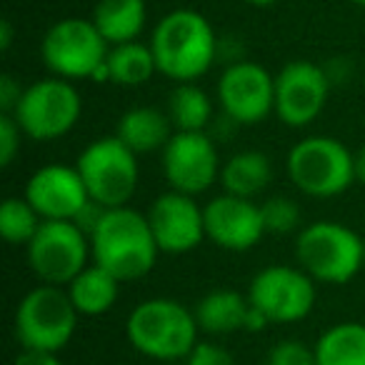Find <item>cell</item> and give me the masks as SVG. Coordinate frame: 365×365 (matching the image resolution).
Wrapping results in <instances>:
<instances>
[{"mask_svg": "<svg viewBox=\"0 0 365 365\" xmlns=\"http://www.w3.org/2000/svg\"><path fill=\"white\" fill-rule=\"evenodd\" d=\"M158 73L173 83H195L213 68L220 43L208 18L190 8H178L158 21L150 36Z\"/></svg>", "mask_w": 365, "mask_h": 365, "instance_id": "1", "label": "cell"}, {"mask_svg": "<svg viewBox=\"0 0 365 365\" xmlns=\"http://www.w3.org/2000/svg\"><path fill=\"white\" fill-rule=\"evenodd\" d=\"M93 263L110 270L120 283L140 280L155 265L160 248L148 223V215L120 205L106 208L91 230Z\"/></svg>", "mask_w": 365, "mask_h": 365, "instance_id": "2", "label": "cell"}, {"mask_svg": "<svg viewBox=\"0 0 365 365\" xmlns=\"http://www.w3.org/2000/svg\"><path fill=\"white\" fill-rule=\"evenodd\" d=\"M198 320L190 308L173 298H150L130 310L128 343L150 360H185L198 343Z\"/></svg>", "mask_w": 365, "mask_h": 365, "instance_id": "3", "label": "cell"}, {"mask_svg": "<svg viewBox=\"0 0 365 365\" xmlns=\"http://www.w3.org/2000/svg\"><path fill=\"white\" fill-rule=\"evenodd\" d=\"M295 258L315 283L343 285L363 268L365 240L343 223L318 220L298 233Z\"/></svg>", "mask_w": 365, "mask_h": 365, "instance_id": "4", "label": "cell"}, {"mask_svg": "<svg viewBox=\"0 0 365 365\" xmlns=\"http://www.w3.org/2000/svg\"><path fill=\"white\" fill-rule=\"evenodd\" d=\"M288 178L303 195L335 198L355 180V155L348 145L328 135H310L288 153Z\"/></svg>", "mask_w": 365, "mask_h": 365, "instance_id": "5", "label": "cell"}, {"mask_svg": "<svg viewBox=\"0 0 365 365\" xmlns=\"http://www.w3.org/2000/svg\"><path fill=\"white\" fill-rule=\"evenodd\" d=\"M81 313L61 285L41 283L16 308V338L23 348L61 353L73 340Z\"/></svg>", "mask_w": 365, "mask_h": 365, "instance_id": "6", "label": "cell"}, {"mask_svg": "<svg viewBox=\"0 0 365 365\" xmlns=\"http://www.w3.org/2000/svg\"><path fill=\"white\" fill-rule=\"evenodd\" d=\"M138 158L118 135H106L86 145L78 155V173L86 182L88 195L103 208H120L135 195L140 168Z\"/></svg>", "mask_w": 365, "mask_h": 365, "instance_id": "7", "label": "cell"}, {"mask_svg": "<svg viewBox=\"0 0 365 365\" xmlns=\"http://www.w3.org/2000/svg\"><path fill=\"white\" fill-rule=\"evenodd\" d=\"M81 113L83 101L73 81L53 76L31 83L23 91L13 118L33 140H58L76 128Z\"/></svg>", "mask_w": 365, "mask_h": 365, "instance_id": "8", "label": "cell"}, {"mask_svg": "<svg viewBox=\"0 0 365 365\" xmlns=\"http://www.w3.org/2000/svg\"><path fill=\"white\" fill-rule=\"evenodd\" d=\"M108 41L93 21L63 18L43 36L41 56L46 68L66 81H91L108 58Z\"/></svg>", "mask_w": 365, "mask_h": 365, "instance_id": "9", "label": "cell"}, {"mask_svg": "<svg viewBox=\"0 0 365 365\" xmlns=\"http://www.w3.org/2000/svg\"><path fill=\"white\" fill-rule=\"evenodd\" d=\"M26 250L33 275L41 283L61 288L86 270L88 260L93 258L91 235L76 220H43Z\"/></svg>", "mask_w": 365, "mask_h": 365, "instance_id": "10", "label": "cell"}, {"mask_svg": "<svg viewBox=\"0 0 365 365\" xmlns=\"http://www.w3.org/2000/svg\"><path fill=\"white\" fill-rule=\"evenodd\" d=\"M318 298L315 280L303 268L268 265L253 275L248 300L270 323H298L308 318Z\"/></svg>", "mask_w": 365, "mask_h": 365, "instance_id": "11", "label": "cell"}, {"mask_svg": "<svg viewBox=\"0 0 365 365\" xmlns=\"http://www.w3.org/2000/svg\"><path fill=\"white\" fill-rule=\"evenodd\" d=\"M163 173L170 190L185 195H200L220 178V158L215 140L205 130L173 133L163 148Z\"/></svg>", "mask_w": 365, "mask_h": 365, "instance_id": "12", "label": "cell"}, {"mask_svg": "<svg viewBox=\"0 0 365 365\" xmlns=\"http://www.w3.org/2000/svg\"><path fill=\"white\" fill-rule=\"evenodd\" d=\"M328 71L310 61H290L275 76V115L288 128H305L323 113L330 93Z\"/></svg>", "mask_w": 365, "mask_h": 365, "instance_id": "13", "label": "cell"}, {"mask_svg": "<svg viewBox=\"0 0 365 365\" xmlns=\"http://www.w3.org/2000/svg\"><path fill=\"white\" fill-rule=\"evenodd\" d=\"M218 103L238 125L265 120L275 113V76L253 61L230 63L218 81Z\"/></svg>", "mask_w": 365, "mask_h": 365, "instance_id": "14", "label": "cell"}, {"mask_svg": "<svg viewBox=\"0 0 365 365\" xmlns=\"http://www.w3.org/2000/svg\"><path fill=\"white\" fill-rule=\"evenodd\" d=\"M145 215L158 248L165 255H185L208 238L203 208L195 203L193 195L168 190L153 200Z\"/></svg>", "mask_w": 365, "mask_h": 365, "instance_id": "15", "label": "cell"}, {"mask_svg": "<svg viewBox=\"0 0 365 365\" xmlns=\"http://www.w3.org/2000/svg\"><path fill=\"white\" fill-rule=\"evenodd\" d=\"M26 198L43 220H78V215L91 205V195L78 168L66 163L38 168L28 178Z\"/></svg>", "mask_w": 365, "mask_h": 365, "instance_id": "16", "label": "cell"}, {"mask_svg": "<svg viewBox=\"0 0 365 365\" xmlns=\"http://www.w3.org/2000/svg\"><path fill=\"white\" fill-rule=\"evenodd\" d=\"M203 215L208 240L230 253H245L255 248L265 235L260 205L250 198L223 193L205 205Z\"/></svg>", "mask_w": 365, "mask_h": 365, "instance_id": "17", "label": "cell"}, {"mask_svg": "<svg viewBox=\"0 0 365 365\" xmlns=\"http://www.w3.org/2000/svg\"><path fill=\"white\" fill-rule=\"evenodd\" d=\"M175 128H173L168 113L153 106H135L123 113L115 125V135L130 148L135 155H150L168 145Z\"/></svg>", "mask_w": 365, "mask_h": 365, "instance_id": "18", "label": "cell"}, {"mask_svg": "<svg viewBox=\"0 0 365 365\" xmlns=\"http://www.w3.org/2000/svg\"><path fill=\"white\" fill-rule=\"evenodd\" d=\"M250 300L248 295H240L238 290L218 288L195 303L193 313L198 320L200 333L208 335H230L245 328Z\"/></svg>", "mask_w": 365, "mask_h": 365, "instance_id": "19", "label": "cell"}, {"mask_svg": "<svg viewBox=\"0 0 365 365\" xmlns=\"http://www.w3.org/2000/svg\"><path fill=\"white\" fill-rule=\"evenodd\" d=\"M145 0H96L91 21L108 41V46L138 41L145 28Z\"/></svg>", "mask_w": 365, "mask_h": 365, "instance_id": "20", "label": "cell"}, {"mask_svg": "<svg viewBox=\"0 0 365 365\" xmlns=\"http://www.w3.org/2000/svg\"><path fill=\"white\" fill-rule=\"evenodd\" d=\"M66 290H68V295H71L78 313L88 315V318H96V315H106L108 310L118 303L120 280H118L110 270L93 263V265H88L86 270H81V273L66 285Z\"/></svg>", "mask_w": 365, "mask_h": 365, "instance_id": "21", "label": "cell"}, {"mask_svg": "<svg viewBox=\"0 0 365 365\" xmlns=\"http://www.w3.org/2000/svg\"><path fill=\"white\" fill-rule=\"evenodd\" d=\"M273 180V165L268 155L260 150H240L230 155L220 168V182L230 195L250 198L260 195Z\"/></svg>", "mask_w": 365, "mask_h": 365, "instance_id": "22", "label": "cell"}, {"mask_svg": "<svg viewBox=\"0 0 365 365\" xmlns=\"http://www.w3.org/2000/svg\"><path fill=\"white\" fill-rule=\"evenodd\" d=\"M313 350L315 365H365V325H330L313 345Z\"/></svg>", "mask_w": 365, "mask_h": 365, "instance_id": "23", "label": "cell"}, {"mask_svg": "<svg viewBox=\"0 0 365 365\" xmlns=\"http://www.w3.org/2000/svg\"><path fill=\"white\" fill-rule=\"evenodd\" d=\"M108 76L110 83L125 88H135L148 83L158 73L155 56H153L150 46L140 41L120 43V46H110L108 51Z\"/></svg>", "mask_w": 365, "mask_h": 365, "instance_id": "24", "label": "cell"}, {"mask_svg": "<svg viewBox=\"0 0 365 365\" xmlns=\"http://www.w3.org/2000/svg\"><path fill=\"white\" fill-rule=\"evenodd\" d=\"M165 113L178 133H198L213 120V103L195 83H178L168 96Z\"/></svg>", "mask_w": 365, "mask_h": 365, "instance_id": "25", "label": "cell"}, {"mask_svg": "<svg viewBox=\"0 0 365 365\" xmlns=\"http://www.w3.org/2000/svg\"><path fill=\"white\" fill-rule=\"evenodd\" d=\"M41 225L43 218L28 203L26 195L3 200V205H0V235L11 245H28Z\"/></svg>", "mask_w": 365, "mask_h": 365, "instance_id": "26", "label": "cell"}, {"mask_svg": "<svg viewBox=\"0 0 365 365\" xmlns=\"http://www.w3.org/2000/svg\"><path fill=\"white\" fill-rule=\"evenodd\" d=\"M263 213L265 233L270 235H288L300 225V205L288 195H273L260 205Z\"/></svg>", "mask_w": 365, "mask_h": 365, "instance_id": "27", "label": "cell"}, {"mask_svg": "<svg viewBox=\"0 0 365 365\" xmlns=\"http://www.w3.org/2000/svg\"><path fill=\"white\" fill-rule=\"evenodd\" d=\"M265 365H315V350L300 340H280L270 350Z\"/></svg>", "mask_w": 365, "mask_h": 365, "instance_id": "28", "label": "cell"}, {"mask_svg": "<svg viewBox=\"0 0 365 365\" xmlns=\"http://www.w3.org/2000/svg\"><path fill=\"white\" fill-rule=\"evenodd\" d=\"M21 135L26 133L21 130L16 118L0 113V165L3 168H11L21 153Z\"/></svg>", "mask_w": 365, "mask_h": 365, "instance_id": "29", "label": "cell"}, {"mask_svg": "<svg viewBox=\"0 0 365 365\" xmlns=\"http://www.w3.org/2000/svg\"><path fill=\"white\" fill-rule=\"evenodd\" d=\"M185 365H235L233 355L225 348H220L218 343H210V340H198L195 348L188 353Z\"/></svg>", "mask_w": 365, "mask_h": 365, "instance_id": "30", "label": "cell"}, {"mask_svg": "<svg viewBox=\"0 0 365 365\" xmlns=\"http://www.w3.org/2000/svg\"><path fill=\"white\" fill-rule=\"evenodd\" d=\"M23 91L21 83L16 81L13 76H3L0 78V113H6V115H13L23 98Z\"/></svg>", "mask_w": 365, "mask_h": 365, "instance_id": "31", "label": "cell"}, {"mask_svg": "<svg viewBox=\"0 0 365 365\" xmlns=\"http://www.w3.org/2000/svg\"><path fill=\"white\" fill-rule=\"evenodd\" d=\"M13 365H63L58 353H51V350H31L23 348L21 353L16 355Z\"/></svg>", "mask_w": 365, "mask_h": 365, "instance_id": "32", "label": "cell"}, {"mask_svg": "<svg viewBox=\"0 0 365 365\" xmlns=\"http://www.w3.org/2000/svg\"><path fill=\"white\" fill-rule=\"evenodd\" d=\"M268 325H273V323H270V320L265 318L258 308H253V305H250L248 315H245V328L243 330H248V333H260V330H265Z\"/></svg>", "mask_w": 365, "mask_h": 365, "instance_id": "33", "label": "cell"}, {"mask_svg": "<svg viewBox=\"0 0 365 365\" xmlns=\"http://www.w3.org/2000/svg\"><path fill=\"white\" fill-rule=\"evenodd\" d=\"M13 43V26L11 21H3L0 23V51H8Z\"/></svg>", "mask_w": 365, "mask_h": 365, "instance_id": "34", "label": "cell"}, {"mask_svg": "<svg viewBox=\"0 0 365 365\" xmlns=\"http://www.w3.org/2000/svg\"><path fill=\"white\" fill-rule=\"evenodd\" d=\"M355 180L365 182V145L355 153Z\"/></svg>", "mask_w": 365, "mask_h": 365, "instance_id": "35", "label": "cell"}, {"mask_svg": "<svg viewBox=\"0 0 365 365\" xmlns=\"http://www.w3.org/2000/svg\"><path fill=\"white\" fill-rule=\"evenodd\" d=\"M245 3L255 8H268V6H273V3H278V0H245Z\"/></svg>", "mask_w": 365, "mask_h": 365, "instance_id": "36", "label": "cell"}, {"mask_svg": "<svg viewBox=\"0 0 365 365\" xmlns=\"http://www.w3.org/2000/svg\"><path fill=\"white\" fill-rule=\"evenodd\" d=\"M355 6H360V8H365V0H353Z\"/></svg>", "mask_w": 365, "mask_h": 365, "instance_id": "37", "label": "cell"}]
</instances>
